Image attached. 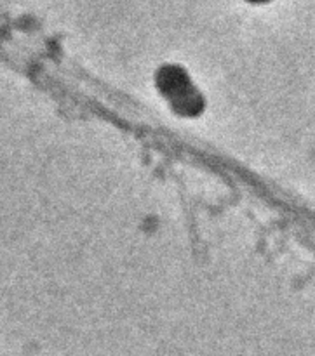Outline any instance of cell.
Listing matches in <instances>:
<instances>
[{"label":"cell","mask_w":315,"mask_h":356,"mask_svg":"<svg viewBox=\"0 0 315 356\" xmlns=\"http://www.w3.org/2000/svg\"><path fill=\"white\" fill-rule=\"evenodd\" d=\"M249 2H267V0H249Z\"/></svg>","instance_id":"6da1fadb"}]
</instances>
